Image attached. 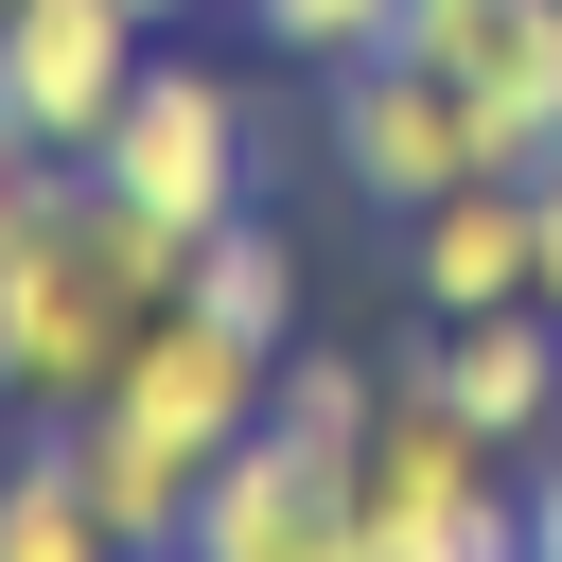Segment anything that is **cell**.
Wrapping results in <instances>:
<instances>
[{
	"instance_id": "obj_1",
	"label": "cell",
	"mask_w": 562,
	"mask_h": 562,
	"mask_svg": "<svg viewBox=\"0 0 562 562\" xmlns=\"http://www.w3.org/2000/svg\"><path fill=\"white\" fill-rule=\"evenodd\" d=\"M369 562H527V492H509V457L404 369L386 404H369Z\"/></svg>"
},
{
	"instance_id": "obj_2",
	"label": "cell",
	"mask_w": 562,
	"mask_h": 562,
	"mask_svg": "<svg viewBox=\"0 0 562 562\" xmlns=\"http://www.w3.org/2000/svg\"><path fill=\"white\" fill-rule=\"evenodd\" d=\"M351 457H369V439H316V422L263 404V422L211 457L176 562H369V474H351Z\"/></svg>"
},
{
	"instance_id": "obj_3",
	"label": "cell",
	"mask_w": 562,
	"mask_h": 562,
	"mask_svg": "<svg viewBox=\"0 0 562 562\" xmlns=\"http://www.w3.org/2000/svg\"><path fill=\"white\" fill-rule=\"evenodd\" d=\"M316 140H334V176H351L386 228H404V211H439L457 176H509V158H492V123H474V88H457L439 53H351Z\"/></svg>"
},
{
	"instance_id": "obj_4",
	"label": "cell",
	"mask_w": 562,
	"mask_h": 562,
	"mask_svg": "<svg viewBox=\"0 0 562 562\" xmlns=\"http://www.w3.org/2000/svg\"><path fill=\"white\" fill-rule=\"evenodd\" d=\"M88 176L140 193L158 228H228V211H246V88L193 70V53H140V88H123V123L88 140Z\"/></svg>"
},
{
	"instance_id": "obj_5",
	"label": "cell",
	"mask_w": 562,
	"mask_h": 562,
	"mask_svg": "<svg viewBox=\"0 0 562 562\" xmlns=\"http://www.w3.org/2000/svg\"><path fill=\"white\" fill-rule=\"evenodd\" d=\"M140 53H158L140 0H0V123L53 140V158H88L123 123V88H140Z\"/></svg>"
},
{
	"instance_id": "obj_6",
	"label": "cell",
	"mask_w": 562,
	"mask_h": 562,
	"mask_svg": "<svg viewBox=\"0 0 562 562\" xmlns=\"http://www.w3.org/2000/svg\"><path fill=\"white\" fill-rule=\"evenodd\" d=\"M263 386H281V351H263V334H228V316L158 299V316H140V351H123V369H105L88 404H123V422H140L158 457H193V474H211V457H228V439L263 422Z\"/></svg>"
},
{
	"instance_id": "obj_7",
	"label": "cell",
	"mask_w": 562,
	"mask_h": 562,
	"mask_svg": "<svg viewBox=\"0 0 562 562\" xmlns=\"http://www.w3.org/2000/svg\"><path fill=\"white\" fill-rule=\"evenodd\" d=\"M422 386L492 439V457H527L544 422H562V316L544 299H492V316H439L422 334Z\"/></svg>"
},
{
	"instance_id": "obj_8",
	"label": "cell",
	"mask_w": 562,
	"mask_h": 562,
	"mask_svg": "<svg viewBox=\"0 0 562 562\" xmlns=\"http://www.w3.org/2000/svg\"><path fill=\"white\" fill-rule=\"evenodd\" d=\"M404 299H422V316H492V299H544V246H527V176H457L439 211H404Z\"/></svg>"
},
{
	"instance_id": "obj_9",
	"label": "cell",
	"mask_w": 562,
	"mask_h": 562,
	"mask_svg": "<svg viewBox=\"0 0 562 562\" xmlns=\"http://www.w3.org/2000/svg\"><path fill=\"white\" fill-rule=\"evenodd\" d=\"M439 70L474 88V123H492V158H509V176L562 140V0H492V18H457V35H439Z\"/></svg>"
},
{
	"instance_id": "obj_10",
	"label": "cell",
	"mask_w": 562,
	"mask_h": 562,
	"mask_svg": "<svg viewBox=\"0 0 562 562\" xmlns=\"http://www.w3.org/2000/svg\"><path fill=\"white\" fill-rule=\"evenodd\" d=\"M70 474L105 492V527H123L140 562H176V527H193V492H211V474H193V457H158L123 404H70Z\"/></svg>"
},
{
	"instance_id": "obj_11",
	"label": "cell",
	"mask_w": 562,
	"mask_h": 562,
	"mask_svg": "<svg viewBox=\"0 0 562 562\" xmlns=\"http://www.w3.org/2000/svg\"><path fill=\"white\" fill-rule=\"evenodd\" d=\"M0 562H140V544L105 527V492L70 474V422H35V439L0 457Z\"/></svg>"
},
{
	"instance_id": "obj_12",
	"label": "cell",
	"mask_w": 562,
	"mask_h": 562,
	"mask_svg": "<svg viewBox=\"0 0 562 562\" xmlns=\"http://www.w3.org/2000/svg\"><path fill=\"white\" fill-rule=\"evenodd\" d=\"M193 316H228V334H263V351H299V246L263 228V211H228V228H193V281H176Z\"/></svg>"
},
{
	"instance_id": "obj_13",
	"label": "cell",
	"mask_w": 562,
	"mask_h": 562,
	"mask_svg": "<svg viewBox=\"0 0 562 562\" xmlns=\"http://www.w3.org/2000/svg\"><path fill=\"white\" fill-rule=\"evenodd\" d=\"M263 18V53H299V70H351V53H404V0H246Z\"/></svg>"
},
{
	"instance_id": "obj_14",
	"label": "cell",
	"mask_w": 562,
	"mask_h": 562,
	"mask_svg": "<svg viewBox=\"0 0 562 562\" xmlns=\"http://www.w3.org/2000/svg\"><path fill=\"white\" fill-rule=\"evenodd\" d=\"M53 193H70V158H53V140H18V123H0V228H35V211H53Z\"/></svg>"
},
{
	"instance_id": "obj_15",
	"label": "cell",
	"mask_w": 562,
	"mask_h": 562,
	"mask_svg": "<svg viewBox=\"0 0 562 562\" xmlns=\"http://www.w3.org/2000/svg\"><path fill=\"white\" fill-rule=\"evenodd\" d=\"M527 246H544V316H562V140L527 158Z\"/></svg>"
},
{
	"instance_id": "obj_16",
	"label": "cell",
	"mask_w": 562,
	"mask_h": 562,
	"mask_svg": "<svg viewBox=\"0 0 562 562\" xmlns=\"http://www.w3.org/2000/svg\"><path fill=\"white\" fill-rule=\"evenodd\" d=\"M457 18H492V0H404V53H439Z\"/></svg>"
},
{
	"instance_id": "obj_17",
	"label": "cell",
	"mask_w": 562,
	"mask_h": 562,
	"mask_svg": "<svg viewBox=\"0 0 562 562\" xmlns=\"http://www.w3.org/2000/svg\"><path fill=\"white\" fill-rule=\"evenodd\" d=\"M527 562H562V457H544V492H527Z\"/></svg>"
},
{
	"instance_id": "obj_18",
	"label": "cell",
	"mask_w": 562,
	"mask_h": 562,
	"mask_svg": "<svg viewBox=\"0 0 562 562\" xmlns=\"http://www.w3.org/2000/svg\"><path fill=\"white\" fill-rule=\"evenodd\" d=\"M140 18H193V0H140Z\"/></svg>"
}]
</instances>
